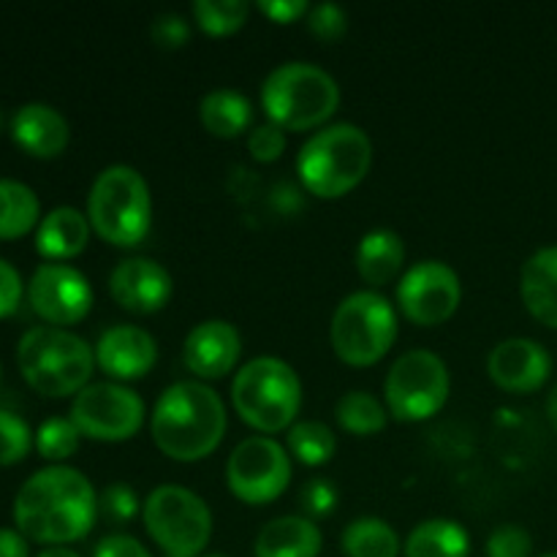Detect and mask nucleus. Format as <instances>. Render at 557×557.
<instances>
[{
    "label": "nucleus",
    "instance_id": "f257e3e1",
    "mask_svg": "<svg viewBox=\"0 0 557 557\" xmlns=\"http://www.w3.org/2000/svg\"><path fill=\"white\" fill-rule=\"evenodd\" d=\"M14 525L27 542L65 547L82 542L98 520V493L71 466H47L25 479L14 498Z\"/></svg>",
    "mask_w": 557,
    "mask_h": 557
},
{
    "label": "nucleus",
    "instance_id": "f03ea898",
    "mask_svg": "<svg viewBox=\"0 0 557 557\" xmlns=\"http://www.w3.org/2000/svg\"><path fill=\"white\" fill-rule=\"evenodd\" d=\"M228 413L221 395L205 381L166 386L150 413V435L169 460L199 462L221 446Z\"/></svg>",
    "mask_w": 557,
    "mask_h": 557
},
{
    "label": "nucleus",
    "instance_id": "7ed1b4c3",
    "mask_svg": "<svg viewBox=\"0 0 557 557\" xmlns=\"http://www.w3.org/2000/svg\"><path fill=\"white\" fill-rule=\"evenodd\" d=\"M16 368L41 397H76L92 379L96 348L60 326H30L16 343Z\"/></svg>",
    "mask_w": 557,
    "mask_h": 557
},
{
    "label": "nucleus",
    "instance_id": "20e7f679",
    "mask_svg": "<svg viewBox=\"0 0 557 557\" xmlns=\"http://www.w3.org/2000/svg\"><path fill=\"white\" fill-rule=\"evenodd\" d=\"M373 166V141L354 123H332L315 131L297 152V174L305 190L319 199L351 194Z\"/></svg>",
    "mask_w": 557,
    "mask_h": 557
},
{
    "label": "nucleus",
    "instance_id": "39448f33",
    "mask_svg": "<svg viewBox=\"0 0 557 557\" xmlns=\"http://www.w3.org/2000/svg\"><path fill=\"white\" fill-rule=\"evenodd\" d=\"M341 107V85L330 71L305 60L275 65L261 82V109L283 131L324 128Z\"/></svg>",
    "mask_w": 557,
    "mask_h": 557
},
{
    "label": "nucleus",
    "instance_id": "423d86ee",
    "mask_svg": "<svg viewBox=\"0 0 557 557\" xmlns=\"http://www.w3.org/2000/svg\"><path fill=\"white\" fill-rule=\"evenodd\" d=\"M87 221L109 245L134 248L150 234L152 196L139 169L112 163L92 180L87 196Z\"/></svg>",
    "mask_w": 557,
    "mask_h": 557
},
{
    "label": "nucleus",
    "instance_id": "0eeeda50",
    "mask_svg": "<svg viewBox=\"0 0 557 557\" xmlns=\"http://www.w3.org/2000/svg\"><path fill=\"white\" fill-rule=\"evenodd\" d=\"M232 403L248 428L275 435L297 422L302 408V381L281 357H256L237 370Z\"/></svg>",
    "mask_w": 557,
    "mask_h": 557
},
{
    "label": "nucleus",
    "instance_id": "6e6552de",
    "mask_svg": "<svg viewBox=\"0 0 557 557\" xmlns=\"http://www.w3.org/2000/svg\"><path fill=\"white\" fill-rule=\"evenodd\" d=\"M330 341L337 359L351 368L379 364L397 341L395 305L370 288L348 294L332 315Z\"/></svg>",
    "mask_w": 557,
    "mask_h": 557
},
{
    "label": "nucleus",
    "instance_id": "1a4fd4ad",
    "mask_svg": "<svg viewBox=\"0 0 557 557\" xmlns=\"http://www.w3.org/2000/svg\"><path fill=\"white\" fill-rule=\"evenodd\" d=\"M141 522L163 557H201L212 539V511L201 495L161 484L141 506Z\"/></svg>",
    "mask_w": 557,
    "mask_h": 557
},
{
    "label": "nucleus",
    "instance_id": "9d476101",
    "mask_svg": "<svg viewBox=\"0 0 557 557\" xmlns=\"http://www.w3.org/2000/svg\"><path fill=\"white\" fill-rule=\"evenodd\" d=\"M449 368L428 348L400 354L384 379L386 408L400 422L433 419L449 400Z\"/></svg>",
    "mask_w": 557,
    "mask_h": 557
},
{
    "label": "nucleus",
    "instance_id": "9b49d317",
    "mask_svg": "<svg viewBox=\"0 0 557 557\" xmlns=\"http://www.w3.org/2000/svg\"><path fill=\"white\" fill-rule=\"evenodd\" d=\"M69 419L76 424L82 438L98 444H120L145 428L147 408L139 392L117 381H90L71 400Z\"/></svg>",
    "mask_w": 557,
    "mask_h": 557
},
{
    "label": "nucleus",
    "instance_id": "f8f14e48",
    "mask_svg": "<svg viewBox=\"0 0 557 557\" xmlns=\"http://www.w3.org/2000/svg\"><path fill=\"white\" fill-rule=\"evenodd\" d=\"M292 455L270 435L239 441L226 460V484L237 500L264 506L281 498L292 484Z\"/></svg>",
    "mask_w": 557,
    "mask_h": 557
},
{
    "label": "nucleus",
    "instance_id": "ddd939ff",
    "mask_svg": "<svg viewBox=\"0 0 557 557\" xmlns=\"http://www.w3.org/2000/svg\"><path fill=\"white\" fill-rule=\"evenodd\" d=\"M460 275L438 259L417 261L397 283V305L417 326H438L449 321L460 308Z\"/></svg>",
    "mask_w": 557,
    "mask_h": 557
},
{
    "label": "nucleus",
    "instance_id": "4468645a",
    "mask_svg": "<svg viewBox=\"0 0 557 557\" xmlns=\"http://www.w3.org/2000/svg\"><path fill=\"white\" fill-rule=\"evenodd\" d=\"M27 305L47 326H74L92 310V286L76 267L44 261L25 288Z\"/></svg>",
    "mask_w": 557,
    "mask_h": 557
},
{
    "label": "nucleus",
    "instance_id": "2eb2a0df",
    "mask_svg": "<svg viewBox=\"0 0 557 557\" xmlns=\"http://www.w3.org/2000/svg\"><path fill=\"white\" fill-rule=\"evenodd\" d=\"M487 373L498 389L509 395H531L549 381L553 357L531 337H506L490 351Z\"/></svg>",
    "mask_w": 557,
    "mask_h": 557
},
{
    "label": "nucleus",
    "instance_id": "dca6fc26",
    "mask_svg": "<svg viewBox=\"0 0 557 557\" xmlns=\"http://www.w3.org/2000/svg\"><path fill=\"white\" fill-rule=\"evenodd\" d=\"M109 294L128 313L150 315L166 308L174 294V281L163 264L145 256H134V259H123L112 270Z\"/></svg>",
    "mask_w": 557,
    "mask_h": 557
},
{
    "label": "nucleus",
    "instance_id": "f3484780",
    "mask_svg": "<svg viewBox=\"0 0 557 557\" xmlns=\"http://www.w3.org/2000/svg\"><path fill=\"white\" fill-rule=\"evenodd\" d=\"M243 337L232 321L207 319L185 335L183 362L196 379L218 381L226 379L239 362Z\"/></svg>",
    "mask_w": 557,
    "mask_h": 557
},
{
    "label": "nucleus",
    "instance_id": "a211bd4d",
    "mask_svg": "<svg viewBox=\"0 0 557 557\" xmlns=\"http://www.w3.org/2000/svg\"><path fill=\"white\" fill-rule=\"evenodd\" d=\"M92 348H96V368H101L117 384L145 379L158 362V341L134 324L109 326Z\"/></svg>",
    "mask_w": 557,
    "mask_h": 557
},
{
    "label": "nucleus",
    "instance_id": "6ab92c4d",
    "mask_svg": "<svg viewBox=\"0 0 557 557\" xmlns=\"http://www.w3.org/2000/svg\"><path fill=\"white\" fill-rule=\"evenodd\" d=\"M9 131L22 152H27L30 158H41V161L63 156L71 141L69 120L63 117V112H58L52 103L41 101L22 103L11 114Z\"/></svg>",
    "mask_w": 557,
    "mask_h": 557
},
{
    "label": "nucleus",
    "instance_id": "aec40b11",
    "mask_svg": "<svg viewBox=\"0 0 557 557\" xmlns=\"http://www.w3.org/2000/svg\"><path fill=\"white\" fill-rule=\"evenodd\" d=\"M90 221L76 207H54L41 218L36 228V250L47 261L65 264L69 259H76L90 243Z\"/></svg>",
    "mask_w": 557,
    "mask_h": 557
},
{
    "label": "nucleus",
    "instance_id": "412c9836",
    "mask_svg": "<svg viewBox=\"0 0 557 557\" xmlns=\"http://www.w3.org/2000/svg\"><path fill=\"white\" fill-rule=\"evenodd\" d=\"M324 547L321 528L305 515L275 517L259 531L256 557H319Z\"/></svg>",
    "mask_w": 557,
    "mask_h": 557
},
{
    "label": "nucleus",
    "instance_id": "4be33fe9",
    "mask_svg": "<svg viewBox=\"0 0 557 557\" xmlns=\"http://www.w3.org/2000/svg\"><path fill=\"white\" fill-rule=\"evenodd\" d=\"M520 297L533 319L557 330V245L536 250L522 264Z\"/></svg>",
    "mask_w": 557,
    "mask_h": 557
},
{
    "label": "nucleus",
    "instance_id": "5701e85b",
    "mask_svg": "<svg viewBox=\"0 0 557 557\" xmlns=\"http://www.w3.org/2000/svg\"><path fill=\"white\" fill-rule=\"evenodd\" d=\"M406 261V243L392 228H373L357 245V270L368 286H386L397 277Z\"/></svg>",
    "mask_w": 557,
    "mask_h": 557
},
{
    "label": "nucleus",
    "instance_id": "b1692460",
    "mask_svg": "<svg viewBox=\"0 0 557 557\" xmlns=\"http://www.w3.org/2000/svg\"><path fill=\"white\" fill-rule=\"evenodd\" d=\"M199 117L201 125L218 139H237L239 134L253 128V103L245 92L218 87L201 98Z\"/></svg>",
    "mask_w": 557,
    "mask_h": 557
},
{
    "label": "nucleus",
    "instance_id": "393cba45",
    "mask_svg": "<svg viewBox=\"0 0 557 557\" xmlns=\"http://www.w3.org/2000/svg\"><path fill=\"white\" fill-rule=\"evenodd\" d=\"M471 536L466 528L446 517H433L413 528L403 542V557H468Z\"/></svg>",
    "mask_w": 557,
    "mask_h": 557
},
{
    "label": "nucleus",
    "instance_id": "a878e982",
    "mask_svg": "<svg viewBox=\"0 0 557 557\" xmlns=\"http://www.w3.org/2000/svg\"><path fill=\"white\" fill-rule=\"evenodd\" d=\"M41 218V201L30 185L0 177V243L27 237L36 232Z\"/></svg>",
    "mask_w": 557,
    "mask_h": 557
},
{
    "label": "nucleus",
    "instance_id": "bb28decb",
    "mask_svg": "<svg viewBox=\"0 0 557 557\" xmlns=\"http://www.w3.org/2000/svg\"><path fill=\"white\" fill-rule=\"evenodd\" d=\"M341 549L346 557H400L403 542L381 517H357L343 531Z\"/></svg>",
    "mask_w": 557,
    "mask_h": 557
},
{
    "label": "nucleus",
    "instance_id": "cd10ccee",
    "mask_svg": "<svg viewBox=\"0 0 557 557\" xmlns=\"http://www.w3.org/2000/svg\"><path fill=\"white\" fill-rule=\"evenodd\" d=\"M286 449L297 462L308 468H321L335 457L337 435L330 424L302 419L294 422L286 433Z\"/></svg>",
    "mask_w": 557,
    "mask_h": 557
},
{
    "label": "nucleus",
    "instance_id": "c85d7f7f",
    "mask_svg": "<svg viewBox=\"0 0 557 557\" xmlns=\"http://www.w3.org/2000/svg\"><path fill=\"white\" fill-rule=\"evenodd\" d=\"M335 419L346 433L364 438V435H375L386 428L389 408H386L379 397L370 395V392L354 389L346 392V395L337 400Z\"/></svg>",
    "mask_w": 557,
    "mask_h": 557
},
{
    "label": "nucleus",
    "instance_id": "c756f323",
    "mask_svg": "<svg viewBox=\"0 0 557 557\" xmlns=\"http://www.w3.org/2000/svg\"><path fill=\"white\" fill-rule=\"evenodd\" d=\"M190 14L207 36H232L248 22L250 3L245 0H196L190 5Z\"/></svg>",
    "mask_w": 557,
    "mask_h": 557
},
{
    "label": "nucleus",
    "instance_id": "7c9ffc66",
    "mask_svg": "<svg viewBox=\"0 0 557 557\" xmlns=\"http://www.w3.org/2000/svg\"><path fill=\"white\" fill-rule=\"evenodd\" d=\"M79 444L82 433L69 417H52L36 430V451L49 466H65V460L79 451Z\"/></svg>",
    "mask_w": 557,
    "mask_h": 557
},
{
    "label": "nucleus",
    "instance_id": "2f4dec72",
    "mask_svg": "<svg viewBox=\"0 0 557 557\" xmlns=\"http://www.w3.org/2000/svg\"><path fill=\"white\" fill-rule=\"evenodd\" d=\"M36 449V433L14 411L0 408V468L16 466Z\"/></svg>",
    "mask_w": 557,
    "mask_h": 557
},
{
    "label": "nucleus",
    "instance_id": "473e14b6",
    "mask_svg": "<svg viewBox=\"0 0 557 557\" xmlns=\"http://www.w3.org/2000/svg\"><path fill=\"white\" fill-rule=\"evenodd\" d=\"M141 500L136 495L134 487L123 482H114L98 495V515L107 517L112 525H125V522L134 520L136 515H141Z\"/></svg>",
    "mask_w": 557,
    "mask_h": 557
},
{
    "label": "nucleus",
    "instance_id": "72a5a7b5",
    "mask_svg": "<svg viewBox=\"0 0 557 557\" xmlns=\"http://www.w3.org/2000/svg\"><path fill=\"white\" fill-rule=\"evenodd\" d=\"M286 150V131L277 128L275 123H259L248 131V152L253 161L272 163Z\"/></svg>",
    "mask_w": 557,
    "mask_h": 557
},
{
    "label": "nucleus",
    "instance_id": "f704fd0d",
    "mask_svg": "<svg viewBox=\"0 0 557 557\" xmlns=\"http://www.w3.org/2000/svg\"><path fill=\"white\" fill-rule=\"evenodd\" d=\"M533 539L520 525H500L490 533L487 557H531Z\"/></svg>",
    "mask_w": 557,
    "mask_h": 557
},
{
    "label": "nucleus",
    "instance_id": "c9c22d12",
    "mask_svg": "<svg viewBox=\"0 0 557 557\" xmlns=\"http://www.w3.org/2000/svg\"><path fill=\"white\" fill-rule=\"evenodd\" d=\"M305 20H308L310 33H313L315 38H321V41H337V38L348 30L346 11L335 3L310 5V11Z\"/></svg>",
    "mask_w": 557,
    "mask_h": 557
},
{
    "label": "nucleus",
    "instance_id": "e433bc0d",
    "mask_svg": "<svg viewBox=\"0 0 557 557\" xmlns=\"http://www.w3.org/2000/svg\"><path fill=\"white\" fill-rule=\"evenodd\" d=\"M299 506H302V515L313 522L330 517L337 506V490L326 479H310L299 493Z\"/></svg>",
    "mask_w": 557,
    "mask_h": 557
},
{
    "label": "nucleus",
    "instance_id": "4c0bfd02",
    "mask_svg": "<svg viewBox=\"0 0 557 557\" xmlns=\"http://www.w3.org/2000/svg\"><path fill=\"white\" fill-rule=\"evenodd\" d=\"M150 36L161 49H180L188 44L190 22L185 20L183 14L163 11V14H158L156 20L150 22Z\"/></svg>",
    "mask_w": 557,
    "mask_h": 557
},
{
    "label": "nucleus",
    "instance_id": "58836bf2",
    "mask_svg": "<svg viewBox=\"0 0 557 557\" xmlns=\"http://www.w3.org/2000/svg\"><path fill=\"white\" fill-rule=\"evenodd\" d=\"M27 283L22 281L20 270L11 261L0 259V319H9L16 313L25 297Z\"/></svg>",
    "mask_w": 557,
    "mask_h": 557
},
{
    "label": "nucleus",
    "instance_id": "ea45409f",
    "mask_svg": "<svg viewBox=\"0 0 557 557\" xmlns=\"http://www.w3.org/2000/svg\"><path fill=\"white\" fill-rule=\"evenodd\" d=\"M92 557H152V555L136 536H128V533H112V536H103L101 542L96 544Z\"/></svg>",
    "mask_w": 557,
    "mask_h": 557
},
{
    "label": "nucleus",
    "instance_id": "a19ab883",
    "mask_svg": "<svg viewBox=\"0 0 557 557\" xmlns=\"http://www.w3.org/2000/svg\"><path fill=\"white\" fill-rule=\"evenodd\" d=\"M256 9L277 25H292V22L308 16L310 3H305V0H259Z\"/></svg>",
    "mask_w": 557,
    "mask_h": 557
},
{
    "label": "nucleus",
    "instance_id": "79ce46f5",
    "mask_svg": "<svg viewBox=\"0 0 557 557\" xmlns=\"http://www.w3.org/2000/svg\"><path fill=\"white\" fill-rule=\"evenodd\" d=\"M0 557H30V542L16 528H0Z\"/></svg>",
    "mask_w": 557,
    "mask_h": 557
},
{
    "label": "nucleus",
    "instance_id": "37998d69",
    "mask_svg": "<svg viewBox=\"0 0 557 557\" xmlns=\"http://www.w3.org/2000/svg\"><path fill=\"white\" fill-rule=\"evenodd\" d=\"M36 557H82V555L74 553V549H69V547H47V549H41Z\"/></svg>",
    "mask_w": 557,
    "mask_h": 557
},
{
    "label": "nucleus",
    "instance_id": "c03bdc74",
    "mask_svg": "<svg viewBox=\"0 0 557 557\" xmlns=\"http://www.w3.org/2000/svg\"><path fill=\"white\" fill-rule=\"evenodd\" d=\"M547 417L549 422H553V428L557 430V384L553 386V392H549L547 397Z\"/></svg>",
    "mask_w": 557,
    "mask_h": 557
},
{
    "label": "nucleus",
    "instance_id": "a18cd8bd",
    "mask_svg": "<svg viewBox=\"0 0 557 557\" xmlns=\"http://www.w3.org/2000/svg\"><path fill=\"white\" fill-rule=\"evenodd\" d=\"M542 557H557V553H547V555H542Z\"/></svg>",
    "mask_w": 557,
    "mask_h": 557
},
{
    "label": "nucleus",
    "instance_id": "49530a36",
    "mask_svg": "<svg viewBox=\"0 0 557 557\" xmlns=\"http://www.w3.org/2000/svg\"><path fill=\"white\" fill-rule=\"evenodd\" d=\"M207 557H226V555H207Z\"/></svg>",
    "mask_w": 557,
    "mask_h": 557
},
{
    "label": "nucleus",
    "instance_id": "de8ad7c7",
    "mask_svg": "<svg viewBox=\"0 0 557 557\" xmlns=\"http://www.w3.org/2000/svg\"><path fill=\"white\" fill-rule=\"evenodd\" d=\"M0 379H3V368H0Z\"/></svg>",
    "mask_w": 557,
    "mask_h": 557
},
{
    "label": "nucleus",
    "instance_id": "09e8293b",
    "mask_svg": "<svg viewBox=\"0 0 557 557\" xmlns=\"http://www.w3.org/2000/svg\"><path fill=\"white\" fill-rule=\"evenodd\" d=\"M0 123H3V117H0Z\"/></svg>",
    "mask_w": 557,
    "mask_h": 557
}]
</instances>
